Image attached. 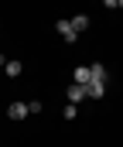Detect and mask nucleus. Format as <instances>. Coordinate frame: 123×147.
I'll return each instance as SVG.
<instances>
[{"mask_svg": "<svg viewBox=\"0 0 123 147\" xmlns=\"http://www.w3.org/2000/svg\"><path fill=\"white\" fill-rule=\"evenodd\" d=\"M55 31H58V34L65 38V41H69V45H72V41H75V28H72V21H55Z\"/></svg>", "mask_w": 123, "mask_h": 147, "instance_id": "obj_1", "label": "nucleus"}, {"mask_svg": "<svg viewBox=\"0 0 123 147\" xmlns=\"http://www.w3.org/2000/svg\"><path fill=\"white\" fill-rule=\"evenodd\" d=\"M82 99H89V86L72 82V86H69V103H82Z\"/></svg>", "mask_w": 123, "mask_h": 147, "instance_id": "obj_2", "label": "nucleus"}, {"mask_svg": "<svg viewBox=\"0 0 123 147\" xmlns=\"http://www.w3.org/2000/svg\"><path fill=\"white\" fill-rule=\"evenodd\" d=\"M28 103H10V106H7V116H10V120H24V116H28Z\"/></svg>", "mask_w": 123, "mask_h": 147, "instance_id": "obj_3", "label": "nucleus"}, {"mask_svg": "<svg viewBox=\"0 0 123 147\" xmlns=\"http://www.w3.org/2000/svg\"><path fill=\"white\" fill-rule=\"evenodd\" d=\"M89 82H106V65H89Z\"/></svg>", "mask_w": 123, "mask_h": 147, "instance_id": "obj_4", "label": "nucleus"}, {"mask_svg": "<svg viewBox=\"0 0 123 147\" xmlns=\"http://www.w3.org/2000/svg\"><path fill=\"white\" fill-rule=\"evenodd\" d=\"M72 82H79V86H89V65H79V69L72 72Z\"/></svg>", "mask_w": 123, "mask_h": 147, "instance_id": "obj_5", "label": "nucleus"}, {"mask_svg": "<svg viewBox=\"0 0 123 147\" xmlns=\"http://www.w3.org/2000/svg\"><path fill=\"white\" fill-rule=\"evenodd\" d=\"M106 96V82H89V99H103Z\"/></svg>", "mask_w": 123, "mask_h": 147, "instance_id": "obj_6", "label": "nucleus"}, {"mask_svg": "<svg viewBox=\"0 0 123 147\" xmlns=\"http://www.w3.org/2000/svg\"><path fill=\"white\" fill-rule=\"evenodd\" d=\"M72 28H75V34H82V31L89 28V17H85V14H75V17H72Z\"/></svg>", "mask_w": 123, "mask_h": 147, "instance_id": "obj_7", "label": "nucleus"}, {"mask_svg": "<svg viewBox=\"0 0 123 147\" xmlns=\"http://www.w3.org/2000/svg\"><path fill=\"white\" fill-rule=\"evenodd\" d=\"M3 69H7V75H21V72H24V65H21L17 58H10V62H7Z\"/></svg>", "mask_w": 123, "mask_h": 147, "instance_id": "obj_8", "label": "nucleus"}, {"mask_svg": "<svg viewBox=\"0 0 123 147\" xmlns=\"http://www.w3.org/2000/svg\"><path fill=\"white\" fill-rule=\"evenodd\" d=\"M62 113H65V120H75V113H79V110H75V103H69Z\"/></svg>", "mask_w": 123, "mask_h": 147, "instance_id": "obj_9", "label": "nucleus"}, {"mask_svg": "<svg viewBox=\"0 0 123 147\" xmlns=\"http://www.w3.org/2000/svg\"><path fill=\"white\" fill-rule=\"evenodd\" d=\"M103 7H110V10H113V7H120V3H116V0H103Z\"/></svg>", "mask_w": 123, "mask_h": 147, "instance_id": "obj_10", "label": "nucleus"}, {"mask_svg": "<svg viewBox=\"0 0 123 147\" xmlns=\"http://www.w3.org/2000/svg\"><path fill=\"white\" fill-rule=\"evenodd\" d=\"M116 3H120V7H123V0H116Z\"/></svg>", "mask_w": 123, "mask_h": 147, "instance_id": "obj_11", "label": "nucleus"}]
</instances>
